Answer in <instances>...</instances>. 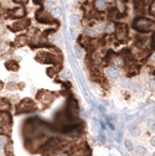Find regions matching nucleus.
I'll return each instance as SVG.
<instances>
[{"instance_id": "obj_12", "label": "nucleus", "mask_w": 155, "mask_h": 156, "mask_svg": "<svg viewBox=\"0 0 155 156\" xmlns=\"http://www.w3.org/2000/svg\"><path fill=\"white\" fill-rule=\"evenodd\" d=\"M5 145H6V138L1 136V138H0V149H3Z\"/></svg>"}, {"instance_id": "obj_14", "label": "nucleus", "mask_w": 155, "mask_h": 156, "mask_svg": "<svg viewBox=\"0 0 155 156\" xmlns=\"http://www.w3.org/2000/svg\"><path fill=\"white\" fill-rule=\"evenodd\" d=\"M75 50H76V53H77V56H78V57H82V56H83V53H82V50H81L80 47H76Z\"/></svg>"}, {"instance_id": "obj_7", "label": "nucleus", "mask_w": 155, "mask_h": 156, "mask_svg": "<svg viewBox=\"0 0 155 156\" xmlns=\"http://www.w3.org/2000/svg\"><path fill=\"white\" fill-rule=\"evenodd\" d=\"M129 133H130L132 136H139V135H140V130L138 129L137 126H132L130 130H129Z\"/></svg>"}, {"instance_id": "obj_5", "label": "nucleus", "mask_w": 155, "mask_h": 156, "mask_svg": "<svg viewBox=\"0 0 155 156\" xmlns=\"http://www.w3.org/2000/svg\"><path fill=\"white\" fill-rule=\"evenodd\" d=\"M120 86H122V88H124V89H132L133 82H132L130 79H128V78H125V79H123V81H122Z\"/></svg>"}, {"instance_id": "obj_11", "label": "nucleus", "mask_w": 155, "mask_h": 156, "mask_svg": "<svg viewBox=\"0 0 155 156\" xmlns=\"http://www.w3.org/2000/svg\"><path fill=\"white\" fill-rule=\"evenodd\" d=\"M132 89H133L134 92H140L142 91V86H140V83H133V86H132Z\"/></svg>"}, {"instance_id": "obj_8", "label": "nucleus", "mask_w": 155, "mask_h": 156, "mask_svg": "<svg viewBox=\"0 0 155 156\" xmlns=\"http://www.w3.org/2000/svg\"><path fill=\"white\" fill-rule=\"evenodd\" d=\"M124 145H125V147H127L128 151H133L134 150V145L130 140H125V141H124Z\"/></svg>"}, {"instance_id": "obj_16", "label": "nucleus", "mask_w": 155, "mask_h": 156, "mask_svg": "<svg viewBox=\"0 0 155 156\" xmlns=\"http://www.w3.org/2000/svg\"><path fill=\"white\" fill-rule=\"evenodd\" d=\"M150 143H151V145H153V146H155V136H153V138H151Z\"/></svg>"}, {"instance_id": "obj_3", "label": "nucleus", "mask_w": 155, "mask_h": 156, "mask_svg": "<svg viewBox=\"0 0 155 156\" xmlns=\"http://www.w3.org/2000/svg\"><path fill=\"white\" fill-rule=\"evenodd\" d=\"M107 6V1L106 0H94V8L97 9L98 11L104 10Z\"/></svg>"}, {"instance_id": "obj_1", "label": "nucleus", "mask_w": 155, "mask_h": 156, "mask_svg": "<svg viewBox=\"0 0 155 156\" xmlns=\"http://www.w3.org/2000/svg\"><path fill=\"white\" fill-rule=\"evenodd\" d=\"M134 29L138 30L139 32H146V31L151 30L155 26V22L146 19V17H138L134 20Z\"/></svg>"}, {"instance_id": "obj_4", "label": "nucleus", "mask_w": 155, "mask_h": 156, "mask_svg": "<svg viewBox=\"0 0 155 156\" xmlns=\"http://www.w3.org/2000/svg\"><path fill=\"white\" fill-rule=\"evenodd\" d=\"M70 24H71V26H77L78 24H80V16L77 15V14H71L70 15Z\"/></svg>"}, {"instance_id": "obj_19", "label": "nucleus", "mask_w": 155, "mask_h": 156, "mask_svg": "<svg viewBox=\"0 0 155 156\" xmlns=\"http://www.w3.org/2000/svg\"><path fill=\"white\" fill-rule=\"evenodd\" d=\"M153 156H155V151H154V154H153Z\"/></svg>"}, {"instance_id": "obj_6", "label": "nucleus", "mask_w": 155, "mask_h": 156, "mask_svg": "<svg viewBox=\"0 0 155 156\" xmlns=\"http://www.w3.org/2000/svg\"><path fill=\"white\" fill-rule=\"evenodd\" d=\"M135 152H137L139 156H145L146 155V149L145 147H143V146H138L137 149H135Z\"/></svg>"}, {"instance_id": "obj_13", "label": "nucleus", "mask_w": 155, "mask_h": 156, "mask_svg": "<svg viewBox=\"0 0 155 156\" xmlns=\"http://www.w3.org/2000/svg\"><path fill=\"white\" fill-rule=\"evenodd\" d=\"M149 88H150L151 91H155V79H151L150 82H149Z\"/></svg>"}, {"instance_id": "obj_15", "label": "nucleus", "mask_w": 155, "mask_h": 156, "mask_svg": "<svg viewBox=\"0 0 155 156\" xmlns=\"http://www.w3.org/2000/svg\"><path fill=\"white\" fill-rule=\"evenodd\" d=\"M150 11H151V14H153V15H155V3H153V4H151Z\"/></svg>"}, {"instance_id": "obj_2", "label": "nucleus", "mask_w": 155, "mask_h": 156, "mask_svg": "<svg viewBox=\"0 0 155 156\" xmlns=\"http://www.w3.org/2000/svg\"><path fill=\"white\" fill-rule=\"evenodd\" d=\"M104 73L108 78H111V79H117V78L119 77V69L117 68L115 66H111V67H107L106 71H104Z\"/></svg>"}, {"instance_id": "obj_18", "label": "nucleus", "mask_w": 155, "mask_h": 156, "mask_svg": "<svg viewBox=\"0 0 155 156\" xmlns=\"http://www.w3.org/2000/svg\"><path fill=\"white\" fill-rule=\"evenodd\" d=\"M106 1H113V0H106Z\"/></svg>"}, {"instance_id": "obj_10", "label": "nucleus", "mask_w": 155, "mask_h": 156, "mask_svg": "<svg viewBox=\"0 0 155 156\" xmlns=\"http://www.w3.org/2000/svg\"><path fill=\"white\" fill-rule=\"evenodd\" d=\"M148 128L153 131H155V119H149L148 120Z\"/></svg>"}, {"instance_id": "obj_9", "label": "nucleus", "mask_w": 155, "mask_h": 156, "mask_svg": "<svg viewBox=\"0 0 155 156\" xmlns=\"http://www.w3.org/2000/svg\"><path fill=\"white\" fill-rule=\"evenodd\" d=\"M60 11H61V10H60V8H58V6H52V8H51V14H52L53 16H60Z\"/></svg>"}, {"instance_id": "obj_17", "label": "nucleus", "mask_w": 155, "mask_h": 156, "mask_svg": "<svg viewBox=\"0 0 155 156\" xmlns=\"http://www.w3.org/2000/svg\"><path fill=\"white\" fill-rule=\"evenodd\" d=\"M57 156H67V154H60V155H57Z\"/></svg>"}]
</instances>
